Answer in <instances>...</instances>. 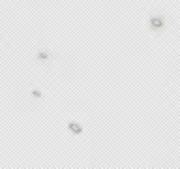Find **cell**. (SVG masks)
<instances>
[]
</instances>
